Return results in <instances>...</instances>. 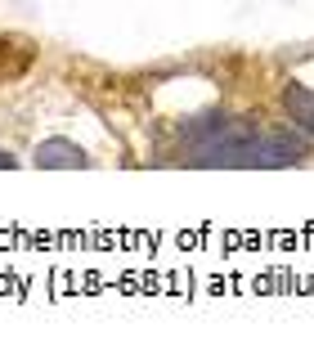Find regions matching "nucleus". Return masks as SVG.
<instances>
[{
	"label": "nucleus",
	"mask_w": 314,
	"mask_h": 350,
	"mask_svg": "<svg viewBox=\"0 0 314 350\" xmlns=\"http://www.w3.org/2000/svg\"><path fill=\"white\" fill-rule=\"evenodd\" d=\"M283 113L301 135H314V90L310 85H301V81L283 85Z\"/></svg>",
	"instance_id": "nucleus-1"
},
{
	"label": "nucleus",
	"mask_w": 314,
	"mask_h": 350,
	"mask_svg": "<svg viewBox=\"0 0 314 350\" xmlns=\"http://www.w3.org/2000/svg\"><path fill=\"white\" fill-rule=\"evenodd\" d=\"M31 59H36L31 41H23V36H0V85L18 81V77L31 68Z\"/></svg>",
	"instance_id": "nucleus-2"
},
{
	"label": "nucleus",
	"mask_w": 314,
	"mask_h": 350,
	"mask_svg": "<svg viewBox=\"0 0 314 350\" xmlns=\"http://www.w3.org/2000/svg\"><path fill=\"white\" fill-rule=\"evenodd\" d=\"M36 162L41 166H86V153L77 144H68V139H45L36 148Z\"/></svg>",
	"instance_id": "nucleus-3"
},
{
	"label": "nucleus",
	"mask_w": 314,
	"mask_h": 350,
	"mask_svg": "<svg viewBox=\"0 0 314 350\" xmlns=\"http://www.w3.org/2000/svg\"><path fill=\"white\" fill-rule=\"evenodd\" d=\"M0 166H5V171H10V166H14V157H10V153H0Z\"/></svg>",
	"instance_id": "nucleus-4"
}]
</instances>
